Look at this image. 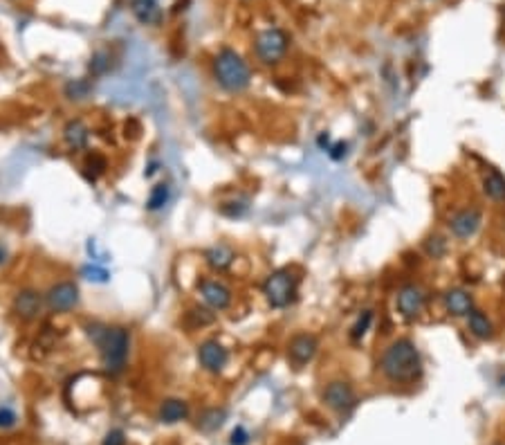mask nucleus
Returning <instances> with one entry per match:
<instances>
[{
  "label": "nucleus",
  "instance_id": "obj_1",
  "mask_svg": "<svg viewBox=\"0 0 505 445\" xmlns=\"http://www.w3.org/2000/svg\"><path fill=\"white\" fill-rule=\"evenodd\" d=\"M86 333L99 349L101 366L108 376H119L126 369L128 362V346L131 333L121 326H103V324H88Z\"/></svg>",
  "mask_w": 505,
  "mask_h": 445
},
{
  "label": "nucleus",
  "instance_id": "obj_2",
  "mask_svg": "<svg viewBox=\"0 0 505 445\" xmlns=\"http://www.w3.org/2000/svg\"><path fill=\"white\" fill-rule=\"evenodd\" d=\"M379 369L393 382H413L422 374L420 353L411 340H395L379 358Z\"/></svg>",
  "mask_w": 505,
  "mask_h": 445
},
{
  "label": "nucleus",
  "instance_id": "obj_3",
  "mask_svg": "<svg viewBox=\"0 0 505 445\" xmlns=\"http://www.w3.org/2000/svg\"><path fill=\"white\" fill-rule=\"evenodd\" d=\"M213 76L227 93H243L252 84V70L236 50L225 48L213 59Z\"/></svg>",
  "mask_w": 505,
  "mask_h": 445
},
{
  "label": "nucleus",
  "instance_id": "obj_4",
  "mask_svg": "<svg viewBox=\"0 0 505 445\" xmlns=\"http://www.w3.org/2000/svg\"><path fill=\"white\" fill-rule=\"evenodd\" d=\"M299 293V279L290 270H274L263 284V295L272 309H287Z\"/></svg>",
  "mask_w": 505,
  "mask_h": 445
},
{
  "label": "nucleus",
  "instance_id": "obj_5",
  "mask_svg": "<svg viewBox=\"0 0 505 445\" xmlns=\"http://www.w3.org/2000/svg\"><path fill=\"white\" fill-rule=\"evenodd\" d=\"M287 45H290V39L283 29L270 27V29H263V32H258L254 41V50H256V56L261 59L265 66H277L285 56Z\"/></svg>",
  "mask_w": 505,
  "mask_h": 445
},
{
  "label": "nucleus",
  "instance_id": "obj_6",
  "mask_svg": "<svg viewBox=\"0 0 505 445\" xmlns=\"http://www.w3.org/2000/svg\"><path fill=\"white\" fill-rule=\"evenodd\" d=\"M79 304V286L74 281H58L45 293V306L52 313H68Z\"/></svg>",
  "mask_w": 505,
  "mask_h": 445
},
{
  "label": "nucleus",
  "instance_id": "obj_7",
  "mask_svg": "<svg viewBox=\"0 0 505 445\" xmlns=\"http://www.w3.org/2000/svg\"><path fill=\"white\" fill-rule=\"evenodd\" d=\"M198 293H200L203 301L209 306L211 311H227L232 304V290H229L223 281L218 279H203L198 281Z\"/></svg>",
  "mask_w": 505,
  "mask_h": 445
},
{
  "label": "nucleus",
  "instance_id": "obj_8",
  "mask_svg": "<svg viewBox=\"0 0 505 445\" xmlns=\"http://www.w3.org/2000/svg\"><path fill=\"white\" fill-rule=\"evenodd\" d=\"M324 403L337 414H346V411H350L355 407L357 398H355V391H353V387L348 385V382L335 380L324 389Z\"/></svg>",
  "mask_w": 505,
  "mask_h": 445
},
{
  "label": "nucleus",
  "instance_id": "obj_9",
  "mask_svg": "<svg viewBox=\"0 0 505 445\" xmlns=\"http://www.w3.org/2000/svg\"><path fill=\"white\" fill-rule=\"evenodd\" d=\"M198 360H200V364L209 374H220L227 366L229 353L218 340H207L198 346Z\"/></svg>",
  "mask_w": 505,
  "mask_h": 445
},
{
  "label": "nucleus",
  "instance_id": "obj_10",
  "mask_svg": "<svg viewBox=\"0 0 505 445\" xmlns=\"http://www.w3.org/2000/svg\"><path fill=\"white\" fill-rule=\"evenodd\" d=\"M424 304H427V297L422 293V288L418 286L409 284L400 288V293H397V313L404 319H416L424 311Z\"/></svg>",
  "mask_w": 505,
  "mask_h": 445
},
{
  "label": "nucleus",
  "instance_id": "obj_11",
  "mask_svg": "<svg viewBox=\"0 0 505 445\" xmlns=\"http://www.w3.org/2000/svg\"><path fill=\"white\" fill-rule=\"evenodd\" d=\"M317 349H319V342H317L315 335H310V333H297L292 340H290V344H287V358H290V362L297 364V366L308 364L315 358Z\"/></svg>",
  "mask_w": 505,
  "mask_h": 445
},
{
  "label": "nucleus",
  "instance_id": "obj_12",
  "mask_svg": "<svg viewBox=\"0 0 505 445\" xmlns=\"http://www.w3.org/2000/svg\"><path fill=\"white\" fill-rule=\"evenodd\" d=\"M43 309V297L32 288H23L14 297V313H16L23 321H32L39 317Z\"/></svg>",
  "mask_w": 505,
  "mask_h": 445
},
{
  "label": "nucleus",
  "instance_id": "obj_13",
  "mask_svg": "<svg viewBox=\"0 0 505 445\" xmlns=\"http://www.w3.org/2000/svg\"><path fill=\"white\" fill-rule=\"evenodd\" d=\"M479 227H481V214L476 209H463L449 219V229L458 239L474 236L479 232Z\"/></svg>",
  "mask_w": 505,
  "mask_h": 445
},
{
  "label": "nucleus",
  "instance_id": "obj_14",
  "mask_svg": "<svg viewBox=\"0 0 505 445\" xmlns=\"http://www.w3.org/2000/svg\"><path fill=\"white\" fill-rule=\"evenodd\" d=\"M63 140L72 151H83L90 142V129L83 119H70L63 126Z\"/></svg>",
  "mask_w": 505,
  "mask_h": 445
},
{
  "label": "nucleus",
  "instance_id": "obj_15",
  "mask_svg": "<svg viewBox=\"0 0 505 445\" xmlns=\"http://www.w3.org/2000/svg\"><path fill=\"white\" fill-rule=\"evenodd\" d=\"M131 11L142 25H158L162 21L158 0H131Z\"/></svg>",
  "mask_w": 505,
  "mask_h": 445
},
{
  "label": "nucleus",
  "instance_id": "obj_16",
  "mask_svg": "<svg viewBox=\"0 0 505 445\" xmlns=\"http://www.w3.org/2000/svg\"><path fill=\"white\" fill-rule=\"evenodd\" d=\"M445 306L454 317H467L474 311V299H471V295L467 293V290L454 288L445 295Z\"/></svg>",
  "mask_w": 505,
  "mask_h": 445
},
{
  "label": "nucleus",
  "instance_id": "obj_17",
  "mask_svg": "<svg viewBox=\"0 0 505 445\" xmlns=\"http://www.w3.org/2000/svg\"><path fill=\"white\" fill-rule=\"evenodd\" d=\"M234 259H236L234 250L229 248V245H225V243L213 245V248H209V250L205 252L207 266H209L211 270H216V272H225L229 266L234 264Z\"/></svg>",
  "mask_w": 505,
  "mask_h": 445
},
{
  "label": "nucleus",
  "instance_id": "obj_18",
  "mask_svg": "<svg viewBox=\"0 0 505 445\" xmlns=\"http://www.w3.org/2000/svg\"><path fill=\"white\" fill-rule=\"evenodd\" d=\"M187 416H189V405L185 401H180V398H168V401H164L160 405V421L162 423L173 425V423L185 421Z\"/></svg>",
  "mask_w": 505,
  "mask_h": 445
},
{
  "label": "nucleus",
  "instance_id": "obj_19",
  "mask_svg": "<svg viewBox=\"0 0 505 445\" xmlns=\"http://www.w3.org/2000/svg\"><path fill=\"white\" fill-rule=\"evenodd\" d=\"M483 191L496 203L505 201V178H503V174H499L496 169H489V171L485 174V180H483Z\"/></svg>",
  "mask_w": 505,
  "mask_h": 445
},
{
  "label": "nucleus",
  "instance_id": "obj_20",
  "mask_svg": "<svg viewBox=\"0 0 505 445\" xmlns=\"http://www.w3.org/2000/svg\"><path fill=\"white\" fill-rule=\"evenodd\" d=\"M467 326L471 331V335H476L479 340H489L492 337V321L487 319V315H483L481 311L474 309L469 315H467Z\"/></svg>",
  "mask_w": 505,
  "mask_h": 445
},
{
  "label": "nucleus",
  "instance_id": "obj_21",
  "mask_svg": "<svg viewBox=\"0 0 505 445\" xmlns=\"http://www.w3.org/2000/svg\"><path fill=\"white\" fill-rule=\"evenodd\" d=\"M168 201H171V187L166 185V182H160L151 189L148 194V201H146V209L148 211H160Z\"/></svg>",
  "mask_w": 505,
  "mask_h": 445
},
{
  "label": "nucleus",
  "instance_id": "obj_22",
  "mask_svg": "<svg viewBox=\"0 0 505 445\" xmlns=\"http://www.w3.org/2000/svg\"><path fill=\"white\" fill-rule=\"evenodd\" d=\"M90 90H93V86H90V81L86 79H72L66 84V97L70 101H83L90 97Z\"/></svg>",
  "mask_w": 505,
  "mask_h": 445
},
{
  "label": "nucleus",
  "instance_id": "obj_23",
  "mask_svg": "<svg viewBox=\"0 0 505 445\" xmlns=\"http://www.w3.org/2000/svg\"><path fill=\"white\" fill-rule=\"evenodd\" d=\"M106 169H108V162H106L103 156H99V153H93V156H88L86 164H83V174L88 180H97L101 174H106Z\"/></svg>",
  "mask_w": 505,
  "mask_h": 445
},
{
  "label": "nucleus",
  "instance_id": "obj_24",
  "mask_svg": "<svg viewBox=\"0 0 505 445\" xmlns=\"http://www.w3.org/2000/svg\"><path fill=\"white\" fill-rule=\"evenodd\" d=\"M225 421V409H207L200 419H198V427L205 429V432H213L218 429Z\"/></svg>",
  "mask_w": 505,
  "mask_h": 445
},
{
  "label": "nucleus",
  "instance_id": "obj_25",
  "mask_svg": "<svg viewBox=\"0 0 505 445\" xmlns=\"http://www.w3.org/2000/svg\"><path fill=\"white\" fill-rule=\"evenodd\" d=\"M371 324H373V311H364V313L357 317V321L353 324V329H350V337H353V340H362V337L369 333Z\"/></svg>",
  "mask_w": 505,
  "mask_h": 445
},
{
  "label": "nucleus",
  "instance_id": "obj_26",
  "mask_svg": "<svg viewBox=\"0 0 505 445\" xmlns=\"http://www.w3.org/2000/svg\"><path fill=\"white\" fill-rule=\"evenodd\" d=\"M81 272H83V277H86V279L95 281V284H106V281L111 279L108 270H106V268H99V266H86Z\"/></svg>",
  "mask_w": 505,
  "mask_h": 445
},
{
  "label": "nucleus",
  "instance_id": "obj_27",
  "mask_svg": "<svg viewBox=\"0 0 505 445\" xmlns=\"http://www.w3.org/2000/svg\"><path fill=\"white\" fill-rule=\"evenodd\" d=\"M245 211H248V205H245L243 201H232V203H225L220 207V214H225V216H229V219H238Z\"/></svg>",
  "mask_w": 505,
  "mask_h": 445
},
{
  "label": "nucleus",
  "instance_id": "obj_28",
  "mask_svg": "<svg viewBox=\"0 0 505 445\" xmlns=\"http://www.w3.org/2000/svg\"><path fill=\"white\" fill-rule=\"evenodd\" d=\"M108 54H106V52H97L95 56H93V61H90V72H93V74H103L106 70H108Z\"/></svg>",
  "mask_w": 505,
  "mask_h": 445
},
{
  "label": "nucleus",
  "instance_id": "obj_29",
  "mask_svg": "<svg viewBox=\"0 0 505 445\" xmlns=\"http://www.w3.org/2000/svg\"><path fill=\"white\" fill-rule=\"evenodd\" d=\"M16 421H19V416H16V411H14L11 407H0V427L3 429H9V427H14L16 425Z\"/></svg>",
  "mask_w": 505,
  "mask_h": 445
},
{
  "label": "nucleus",
  "instance_id": "obj_30",
  "mask_svg": "<svg viewBox=\"0 0 505 445\" xmlns=\"http://www.w3.org/2000/svg\"><path fill=\"white\" fill-rule=\"evenodd\" d=\"M101 445H126V434H124V429H111V432L103 436Z\"/></svg>",
  "mask_w": 505,
  "mask_h": 445
},
{
  "label": "nucleus",
  "instance_id": "obj_31",
  "mask_svg": "<svg viewBox=\"0 0 505 445\" xmlns=\"http://www.w3.org/2000/svg\"><path fill=\"white\" fill-rule=\"evenodd\" d=\"M328 156H330L335 162H342V160L348 156V144H346V142H335V144L328 149Z\"/></svg>",
  "mask_w": 505,
  "mask_h": 445
},
{
  "label": "nucleus",
  "instance_id": "obj_32",
  "mask_svg": "<svg viewBox=\"0 0 505 445\" xmlns=\"http://www.w3.org/2000/svg\"><path fill=\"white\" fill-rule=\"evenodd\" d=\"M229 443H232V445H248V443H250L248 429H245L243 425H238L234 432H232V439H229Z\"/></svg>",
  "mask_w": 505,
  "mask_h": 445
},
{
  "label": "nucleus",
  "instance_id": "obj_33",
  "mask_svg": "<svg viewBox=\"0 0 505 445\" xmlns=\"http://www.w3.org/2000/svg\"><path fill=\"white\" fill-rule=\"evenodd\" d=\"M317 144H319V149H324V151L328 153V149L332 146V142H330V135H328V133H321V135L317 137Z\"/></svg>",
  "mask_w": 505,
  "mask_h": 445
},
{
  "label": "nucleus",
  "instance_id": "obj_34",
  "mask_svg": "<svg viewBox=\"0 0 505 445\" xmlns=\"http://www.w3.org/2000/svg\"><path fill=\"white\" fill-rule=\"evenodd\" d=\"M5 256H7V252H5V248H3V245H0V264H5V261H7Z\"/></svg>",
  "mask_w": 505,
  "mask_h": 445
},
{
  "label": "nucleus",
  "instance_id": "obj_35",
  "mask_svg": "<svg viewBox=\"0 0 505 445\" xmlns=\"http://www.w3.org/2000/svg\"><path fill=\"white\" fill-rule=\"evenodd\" d=\"M501 382H503V385H505V374H503V378H501Z\"/></svg>",
  "mask_w": 505,
  "mask_h": 445
}]
</instances>
